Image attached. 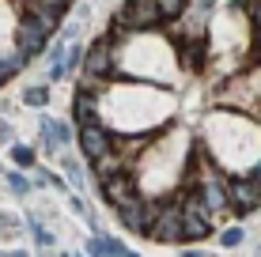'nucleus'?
Here are the masks:
<instances>
[{"label": "nucleus", "mask_w": 261, "mask_h": 257, "mask_svg": "<svg viewBox=\"0 0 261 257\" xmlns=\"http://www.w3.org/2000/svg\"><path fill=\"white\" fill-rule=\"evenodd\" d=\"M148 238H155V242H186L182 205H170V201H163V212H159V219L151 223Z\"/></svg>", "instance_id": "423d86ee"}, {"label": "nucleus", "mask_w": 261, "mask_h": 257, "mask_svg": "<svg viewBox=\"0 0 261 257\" xmlns=\"http://www.w3.org/2000/svg\"><path fill=\"white\" fill-rule=\"evenodd\" d=\"M102 201L110 208H133V205H140L144 201V189H140V182L133 178V170L129 174H118V178H110V182H102Z\"/></svg>", "instance_id": "20e7f679"}, {"label": "nucleus", "mask_w": 261, "mask_h": 257, "mask_svg": "<svg viewBox=\"0 0 261 257\" xmlns=\"http://www.w3.org/2000/svg\"><path fill=\"white\" fill-rule=\"evenodd\" d=\"M254 57L261 61V31H254Z\"/></svg>", "instance_id": "5701e85b"}, {"label": "nucleus", "mask_w": 261, "mask_h": 257, "mask_svg": "<svg viewBox=\"0 0 261 257\" xmlns=\"http://www.w3.org/2000/svg\"><path fill=\"white\" fill-rule=\"evenodd\" d=\"M31 227H34V238H38L42 246H53V235H49V231H46L42 223H31Z\"/></svg>", "instance_id": "aec40b11"}, {"label": "nucleus", "mask_w": 261, "mask_h": 257, "mask_svg": "<svg viewBox=\"0 0 261 257\" xmlns=\"http://www.w3.org/2000/svg\"><path fill=\"white\" fill-rule=\"evenodd\" d=\"M42 4H46V8H53V12H61V15H65V12H68V4H72V0H42Z\"/></svg>", "instance_id": "4be33fe9"}, {"label": "nucleus", "mask_w": 261, "mask_h": 257, "mask_svg": "<svg viewBox=\"0 0 261 257\" xmlns=\"http://www.w3.org/2000/svg\"><path fill=\"white\" fill-rule=\"evenodd\" d=\"M190 8V0H159V12H163V23H178Z\"/></svg>", "instance_id": "9b49d317"}, {"label": "nucleus", "mask_w": 261, "mask_h": 257, "mask_svg": "<svg viewBox=\"0 0 261 257\" xmlns=\"http://www.w3.org/2000/svg\"><path fill=\"white\" fill-rule=\"evenodd\" d=\"M246 15H250V26H254V31H261V0H254V4L246 8Z\"/></svg>", "instance_id": "f3484780"}, {"label": "nucleus", "mask_w": 261, "mask_h": 257, "mask_svg": "<svg viewBox=\"0 0 261 257\" xmlns=\"http://www.w3.org/2000/svg\"><path fill=\"white\" fill-rule=\"evenodd\" d=\"M8 257H27V253H8Z\"/></svg>", "instance_id": "bb28decb"}, {"label": "nucleus", "mask_w": 261, "mask_h": 257, "mask_svg": "<svg viewBox=\"0 0 261 257\" xmlns=\"http://www.w3.org/2000/svg\"><path fill=\"white\" fill-rule=\"evenodd\" d=\"M8 185H12V193H19V197H23V193H31V182H27L23 174H8Z\"/></svg>", "instance_id": "dca6fc26"}, {"label": "nucleus", "mask_w": 261, "mask_h": 257, "mask_svg": "<svg viewBox=\"0 0 261 257\" xmlns=\"http://www.w3.org/2000/svg\"><path fill=\"white\" fill-rule=\"evenodd\" d=\"M8 136V125H4V121H0V140H4Z\"/></svg>", "instance_id": "a878e982"}, {"label": "nucleus", "mask_w": 261, "mask_h": 257, "mask_svg": "<svg viewBox=\"0 0 261 257\" xmlns=\"http://www.w3.org/2000/svg\"><path fill=\"white\" fill-rule=\"evenodd\" d=\"M250 178H254V182H261V159H257L254 166H250Z\"/></svg>", "instance_id": "b1692460"}, {"label": "nucleus", "mask_w": 261, "mask_h": 257, "mask_svg": "<svg viewBox=\"0 0 261 257\" xmlns=\"http://www.w3.org/2000/svg\"><path fill=\"white\" fill-rule=\"evenodd\" d=\"M106 257H129V250L121 242H114V238H106Z\"/></svg>", "instance_id": "a211bd4d"}, {"label": "nucleus", "mask_w": 261, "mask_h": 257, "mask_svg": "<svg viewBox=\"0 0 261 257\" xmlns=\"http://www.w3.org/2000/svg\"><path fill=\"white\" fill-rule=\"evenodd\" d=\"M227 197H231V212L235 216H250V212L261 208V182H254L250 174L227 178Z\"/></svg>", "instance_id": "39448f33"}, {"label": "nucleus", "mask_w": 261, "mask_h": 257, "mask_svg": "<svg viewBox=\"0 0 261 257\" xmlns=\"http://www.w3.org/2000/svg\"><path fill=\"white\" fill-rule=\"evenodd\" d=\"M242 242V231L239 227H227V231H223V246H239Z\"/></svg>", "instance_id": "6ab92c4d"}, {"label": "nucleus", "mask_w": 261, "mask_h": 257, "mask_svg": "<svg viewBox=\"0 0 261 257\" xmlns=\"http://www.w3.org/2000/svg\"><path fill=\"white\" fill-rule=\"evenodd\" d=\"M42 121H46V125H49V132L57 136V144H68V140H72V129H68V121H57V118H42Z\"/></svg>", "instance_id": "f8f14e48"}, {"label": "nucleus", "mask_w": 261, "mask_h": 257, "mask_svg": "<svg viewBox=\"0 0 261 257\" xmlns=\"http://www.w3.org/2000/svg\"><path fill=\"white\" fill-rule=\"evenodd\" d=\"M23 102H27V106H46V102H49V87H27V91H23Z\"/></svg>", "instance_id": "ddd939ff"}, {"label": "nucleus", "mask_w": 261, "mask_h": 257, "mask_svg": "<svg viewBox=\"0 0 261 257\" xmlns=\"http://www.w3.org/2000/svg\"><path fill=\"white\" fill-rule=\"evenodd\" d=\"M12 159H15L19 166H31V163H34V152H31L27 144H15V148H12Z\"/></svg>", "instance_id": "2eb2a0df"}, {"label": "nucleus", "mask_w": 261, "mask_h": 257, "mask_svg": "<svg viewBox=\"0 0 261 257\" xmlns=\"http://www.w3.org/2000/svg\"><path fill=\"white\" fill-rule=\"evenodd\" d=\"M65 174H68V178H72V185H84V166H80L76 163V159H65Z\"/></svg>", "instance_id": "4468645a"}, {"label": "nucleus", "mask_w": 261, "mask_h": 257, "mask_svg": "<svg viewBox=\"0 0 261 257\" xmlns=\"http://www.w3.org/2000/svg\"><path fill=\"white\" fill-rule=\"evenodd\" d=\"M87 250H91V257H106V238H91Z\"/></svg>", "instance_id": "412c9836"}, {"label": "nucleus", "mask_w": 261, "mask_h": 257, "mask_svg": "<svg viewBox=\"0 0 261 257\" xmlns=\"http://www.w3.org/2000/svg\"><path fill=\"white\" fill-rule=\"evenodd\" d=\"M182 257H208V253H201V250H186Z\"/></svg>", "instance_id": "393cba45"}, {"label": "nucleus", "mask_w": 261, "mask_h": 257, "mask_svg": "<svg viewBox=\"0 0 261 257\" xmlns=\"http://www.w3.org/2000/svg\"><path fill=\"white\" fill-rule=\"evenodd\" d=\"M23 65H27V57L19 49H8V53H0V87L8 83L15 72H23Z\"/></svg>", "instance_id": "9d476101"}, {"label": "nucleus", "mask_w": 261, "mask_h": 257, "mask_svg": "<svg viewBox=\"0 0 261 257\" xmlns=\"http://www.w3.org/2000/svg\"><path fill=\"white\" fill-rule=\"evenodd\" d=\"M80 152H84L87 159H98L102 152H110L114 144V129L106 125V121H95V125H80Z\"/></svg>", "instance_id": "0eeeda50"}, {"label": "nucleus", "mask_w": 261, "mask_h": 257, "mask_svg": "<svg viewBox=\"0 0 261 257\" xmlns=\"http://www.w3.org/2000/svg\"><path fill=\"white\" fill-rule=\"evenodd\" d=\"M114 46H118L114 38H98V42H91V46H87L84 65H80V72L98 76V79H106V83H110V79L118 76V57H114Z\"/></svg>", "instance_id": "7ed1b4c3"}, {"label": "nucleus", "mask_w": 261, "mask_h": 257, "mask_svg": "<svg viewBox=\"0 0 261 257\" xmlns=\"http://www.w3.org/2000/svg\"><path fill=\"white\" fill-rule=\"evenodd\" d=\"M212 223H216V216H212V208L204 205V197H201V189H186L182 193V227H186V238H208L212 235Z\"/></svg>", "instance_id": "f03ea898"}, {"label": "nucleus", "mask_w": 261, "mask_h": 257, "mask_svg": "<svg viewBox=\"0 0 261 257\" xmlns=\"http://www.w3.org/2000/svg\"><path fill=\"white\" fill-rule=\"evenodd\" d=\"M129 257H137V253H129Z\"/></svg>", "instance_id": "cd10ccee"}, {"label": "nucleus", "mask_w": 261, "mask_h": 257, "mask_svg": "<svg viewBox=\"0 0 261 257\" xmlns=\"http://www.w3.org/2000/svg\"><path fill=\"white\" fill-rule=\"evenodd\" d=\"M72 118H76V125H95V121H102V95L76 91L72 95Z\"/></svg>", "instance_id": "6e6552de"}, {"label": "nucleus", "mask_w": 261, "mask_h": 257, "mask_svg": "<svg viewBox=\"0 0 261 257\" xmlns=\"http://www.w3.org/2000/svg\"><path fill=\"white\" fill-rule=\"evenodd\" d=\"M129 166H133V163H129L125 155H118L114 148H110V152H102L98 159H91V170H95L98 185H102V182H110V178H118V174H129Z\"/></svg>", "instance_id": "1a4fd4ad"}, {"label": "nucleus", "mask_w": 261, "mask_h": 257, "mask_svg": "<svg viewBox=\"0 0 261 257\" xmlns=\"http://www.w3.org/2000/svg\"><path fill=\"white\" fill-rule=\"evenodd\" d=\"M163 26V12L159 0H125L110 19V38H125V34H144Z\"/></svg>", "instance_id": "f257e3e1"}]
</instances>
